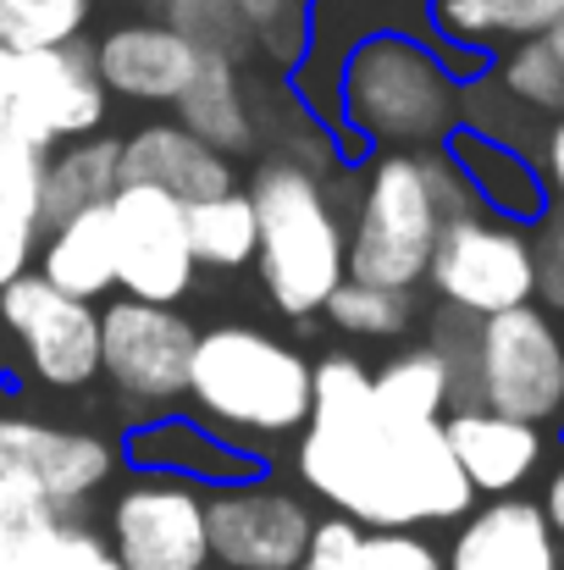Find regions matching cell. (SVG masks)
Listing matches in <instances>:
<instances>
[{"mask_svg": "<svg viewBox=\"0 0 564 570\" xmlns=\"http://www.w3.org/2000/svg\"><path fill=\"white\" fill-rule=\"evenodd\" d=\"M294 471L360 532L454 527L476 510V493L443 443V421L404 426L376 415L372 366L355 350L310 361V421L299 432Z\"/></svg>", "mask_w": 564, "mask_h": 570, "instance_id": "obj_1", "label": "cell"}, {"mask_svg": "<svg viewBox=\"0 0 564 570\" xmlns=\"http://www.w3.org/2000/svg\"><path fill=\"white\" fill-rule=\"evenodd\" d=\"M482 210L454 156L437 150H372L355 178L349 222V277L393 294L426 283L432 249L454 216Z\"/></svg>", "mask_w": 564, "mask_h": 570, "instance_id": "obj_2", "label": "cell"}, {"mask_svg": "<svg viewBox=\"0 0 564 570\" xmlns=\"http://www.w3.org/2000/svg\"><path fill=\"white\" fill-rule=\"evenodd\" d=\"M459 106L465 78L443 61L437 45L404 28H372L338 56V150L349 139L372 150H437L459 128Z\"/></svg>", "mask_w": 564, "mask_h": 570, "instance_id": "obj_3", "label": "cell"}, {"mask_svg": "<svg viewBox=\"0 0 564 570\" xmlns=\"http://www.w3.org/2000/svg\"><path fill=\"white\" fill-rule=\"evenodd\" d=\"M184 404L188 421L244 454L260 443H288L310 421V361L255 322L199 327Z\"/></svg>", "mask_w": 564, "mask_h": 570, "instance_id": "obj_4", "label": "cell"}, {"mask_svg": "<svg viewBox=\"0 0 564 570\" xmlns=\"http://www.w3.org/2000/svg\"><path fill=\"white\" fill-rule=\"evenodd\" d=\"M244 194L255 205V266L266 299L288 322L321 316L333 288L349 277V222L327 173L294 156H266Z\"/></svg>", "mask_w": 564, "mask_h": 570, "instance_id": "obj_5", "label": "cell"}, {"mask_svg": "<svg viewBox=\"0 0 564 570\" xmlns=\"http://www.w3.org/2000/svg\"><path fill=\"white\" fill-rule=\"evenodd\" d=\"M465 404H487L543 432L564 426V327L543 305L471 322Z\"/></svg>", "mask_w": 564, "mask_h": 570, "instance_id": "obj_6", "label": "cell"}, {"mask_svg": "<svg viewBox=\"0 0 564 570\" xmlns=\"http://www.w3.org/2000/svg\"><path fill=\"white\" fill-rule=\"evenodd\" d=\"M426 288L448 316L487 322L521 305H537V266H532V233L521 222L471 210L454 216L432 249Z\"/></svg>", "mask_w": 564, "mask_h": 570, "instance_id": "obj_7", "label": "cell"}, {"mask_svg": "<svg viewBox=\"0 0 564 570\" xmlns=\"http://www.w3.org/2000/svg\"><path fill=\"white\" fill-rule=\"evenodd\" d=\"M199 327L172 305H145L117 294L100 311V377L133 410L139 421L178 415L188 393V361H194Z\"/></svg>", "mask_w": 564, "mask_h": 570, "instance_id": "obj_8", "label": "cell"}, {"mask_svg": "<svg viewBox=\"0 0 564 570\" xmlns=\"http://www.w3.org/2000/svg\"><path fill=\"white\" fill-rule=\"evenodd\" d=\"M0 327L33 387L78 393L100 377V305L50 288L39 272L17 277L0 294Z\"/></svg>", "mask_w": 564, "mask_h": 570, "instance_id": "obj_9", "label": "cell"}, {"mask_svg": "<svg viewBox=\"0 0 564 570\" xmlns=\"http://www.w3.org/2000/svg\"><path fill=\"white\" fill-rule=\"evenodd\" d=\"M310 532L316 510L266 476L205 493V543L221 570H294L310 549Z\"/></svg>", "mask_w": 564, "mask_h": 570, "instance_id": "obj_10", "label": "cell"}, {"mask_svg": "<svg viewBox=\"0 0 564 570\" xmlns=\"http://www.w3.org/2000/svg\"><path fill=\"white\" fill-rule=\"evenodd\" d=\"M205 493L199 482L167 476V471H139L111 499V554L122 570H205Z\"/></svg>", "mask_w": 564, "mask_h": 570, "instance_id": "obj_11", "label": "cell"}, {"mask_svg": "<svg viewBox=\"0 0 564 570\" xmlns=\"http://www.w3.org/2000/svg\"><path fill=\"white\" fill-rule=\"evenodd\" d=\"M111 233H117V294L178 311L199 277L188 249L184 199L150 184H122L111 194Z\"/></svg>", "mask_w": 564, "mask_h": 570, "instance_id": "obj_12", "label": "cell"}, {"mask_svg": "<svg viewBox=\"0 0 564 570\" xmlns=\"http://www.w3.org/2000/svg\"><path fill=\"white\" fill-rule=\"evenodd\" d=\"M0 460L17 476H28V488L39 493V504L50 515H72L111 482L117 443L89 426H61V421H44L28 410H6L0 415Z\"/></svg>", "mask_w": 564, "mask_h": 570, "instance_id": "obj_13", "label": "cell"}, {"mask_svg": "<svg viewBox=\"0 0 564 570\" xmlns=\"http://www.w3.org/2000/svg\"><path fill=\"white\" fill-rule=\"evenodd\" d=\"M111 117V95L95 72L89 39L61 45V50H33L17 56V83H11V106L6 122L22 128L39 145H72V139H95Z\"/></svg>", "mask_w": 564, "mask_h": 570, "instance_id": "obj_14", "label": "cell"}, {"mask_svg": "<svg viewBox=\"0 0 564 570\" xmlns=\"http://www.w3.org/2000/svg\"><path fill=\"white\" fill-rule=\"evenodd\" d=\"M89 56H95V72L106 83L111 100H128V106H178L194 72H199V45L188 39L184 28H172L167 17H145V11H128L117 22H106L95 39H89Z\"/></svg>", "mask_w": 564, "mask_h": 570, "instance_id": "obj_15", "label": "cell"}, {"mask_svg": "<svg viewBox=\"0 0 564 570\" xmlns=\"http://www.w3.org/2000/svg\"><path fill=\"white\" fill-rule=\"evenodd\" d=\"M443 443L459 465V476L471 482L476 499H509L521 493L543 460H548V432L515 415H498L487 404H454L443 415Z\"/></svg>", "mask_w": 564, "mask_h": 570, "instance_id": "obj_16", "label": "cell"}, {"mask_svg": "<svg viewBox=\"0 0 564 570\" xmlns=\"http://www.w3.org/2000/svg\"><path fill=\"white\" fill-rule=\"evenodd\" d=\"M443 570H564V543L554 538L537 499L509 493L454 521Z\"/></svg>", "mask_w": 564, "mask_h": 570, "instance_id": "obj_17", "label": "cell"}, {"mask_svg": "<svg viewBox=\"0 0 564 570\" xmlns=\"http://www.w3.org/2000/svg\"><path fill=\"white\" fill-rule=\"evenodd\" d=\"M560 17L564 0H426V28L459 78L487 72L493 50L543 39Z\"/></svg>", "mask_w": 564, "mask_h": 570, "instance_id": "obj_18", "label": "cell"}, {"mask_svg": "<svg viewBox=\"0 0 564 570\" xmlns=\"http://www.w3.org/2000/svg\"><path fill=\"white\" fill-rule=\"evenodd\" d=\"M122 184H150V189H167L172 199H210V194L238 189V173L227 156H216L210 145H199L188 128H178L172 117L161 122H145L122 139V161H117Z\"/></svg>", "mask_w": 564, "mask_h": 570, "instance_id": "obj_19", "label": "cell"}, {"mask_svg": "<svg viewBox=\"0 0 564 570\" xmlns=\"http://www.w3.org/2000/svg\"><path fill=\"white\" fill-rule=\"evenodd\" d=\"M128 465L139 471H167V476H184L199 488H227V482H244V476H260V460L221 443L216 432H205L199 421L188 415H156V421H133L128 426Z\"/></svg>", "mask_w": 564, "mask_h": 570, "instance_id": "obj_20", "label": "cell"}, {"mask_svg": "<svg viewBox=\"0 0 564 570\" xmlns=\"http://www.w3.org/2000/svg\"><path fill=\"white\" fill-rule=\"evenodd\" d=\"M172 122L188 128L199 145H210V150L227 156V161L249 156V150L260 145V134H255V95H249L244 61L205 50L194 83H188L184 95H178V106H172Z\"/></svg>", "mask_w": 564, "mask_h": 570, "instance_id": "obj_21", "label": "cell"}, {"mask_svg": "<svg viewBox=\"0 0 564 570\" xmlns=\"http://www.w3.org/2000/svg\"><path fill=\"white\" fill-rule=\"evenodd\" d=\"M443 150L454 156L459 178L471 184L476 205L487 216H504V222H521L532 227L543 210H548V194H543V178L532 167V156L521 145H504V139H487L476 128H454L443 139Z\"/></svg>", "mask_w": 564, "mask_h": 570, "instance_id": "obj_22", "label": "cell"}, {"mask_svg": "<svg viewBox=\"0 0 564 570\" xmlns=\"http://www.w3.org/2000/svg\"><path fill=\"white\" fill-rule=\"evenodd\" d=\"M39 277L83 305L117 294V233H111V205L78 210L56 227L39 233Z\"/></svg>", "mask_w": 564, "mask_h": 570, "instance_id": "obj_23", "label": "cell"}, {"mask_svg": "<svg viewBox=\"0 0 564 570\" xmlns=\"http://www.w3.org/2000/svg\"><path fill=\"white\" fill-rule=\"evenodd\" d=\"M372 404L376 415H387V421L437 426L454 410V366H448V355L432 338L393 350L382 366H372Z\"/></svg>", "mask_w": 564, "mask_h": 570, "instance_id": "obj_24", "label": "cell"}, {"mask_svg": "<svg viewBox=\"0 0 564 570\" xmlns=\"http://www.w3.org/2000/svg\"><path fill=\"white\" fill-rule=\"evenodd\" d=\"M122 139H72V145H56L50 161H44V184H39V233L78 216V210H95V205H111V194L122 189Z\"/></svg>", "mask_w": 564, "mask_h": 570, "instance_id": "obj_25", "label": "cell"}, {"mask_svg": "<svg viewBox=\"0 0 564 570\" xmlns=\"http://www.w3.org/2000/svg\"><path fill=\"white\" fill-rule=\"evenodd\" d=\"M188 210V249L199 272H244L255 266V205L244 189L194 199Z\"/></svg>", "mask_w": 564, "mask_h": 570, "instance_id": "obj_26", "label": "cell"}, {"mask_svg": "<svg viewBox=\"0 0 564 570\" xmlns=\"http://www.w3.org/2000/svg\"><path fill=\"white\" fill-rule=\"evenodd\" d=\"M221 6L238 17L249 56H260L277 72H294L316 45V0H221Z\"/></svg>", "mask_w": 564, "mask_h": 570, "instance_id": "obj_27", "label": "cell"}, {"mask_svg": "<svg viewBox=\"0 0 564 570\" xmlns=\"http://www.w3.org/2000/svg\"><path fill=\"white\" fill-rule=\"evenodd\" d=\"M493 89L526 117H564V67L548 39H521L487 67Z\"/></svg>", "mask_w": 564, "mask_h": 570, "instance_id": "obj_28", "label": "cell"}, {"mask_svg": "<svg viewBox=\"0 0 564 570\" xmlns=\"http://www.w3.org/2000/svg\"><path fill=\"white\" fill-rule=\"evenodd\" d=\"M11 570H122L111 543L89 527H78L72 515H44L33 527L17 532V554Z\"/></svg>", "mask_w": 564, "mask_h": 570, "instance_id": "obj_29", "label": "cell"}, {"mask_svg": "<svg viewBox=\"0 0 564 570\" xmlns=\"http://www.w3.org/2000/svg\"><path fill=\"white\" fill-rule=\"evenodd\" d=\"M95 0H0V50L33 56L61 50L89 33Z\"/></svg>", "mask_w": 564, "mask_h": 570, "instance_id": "obj_30", "label": "cell"}, {"mask_svg": "<svg viewBox=\"0 0 564 570\" xmlns=\"http://www.w3.org/2000/svg\"><path fill=\"white\" fill-rule=\"evenodd\" d=\"M321 316H327L338 333H349V338L387 344V338H404V333L415 327V294H393V288L344 277V283L333 288V299L321 305Z\"/></svg>", "mask_w": 564, "mask_h": 570, "instance_id": "obj_31", "label": "cell"}, {"mask_svg": "<svg viewBox=\"0 0 564 570\" xmlns=\"http://www.w3.org/2000/svg\"><path fill=\"white\" fill-rule=\"evenodd\" d=\"M117 6H133V11H145V17H167L172 28H184L199 50L249 61V39H244L238 17H232L221 0H117Z\"/></svg>", "mask_w": 564, "mask_h": 570, "instance_id": "obj_32", "label": "cell"}, {"mask_svg": "<svg viewBox=\"0 0 564 570\" xmlns=\"http://www.w3.org/2000/svg\"><path fill=\"white\" fill-rule=\"evenodd\" d=\"M44 161H50V145L28 139L22 128H11V122L0 117V199H6V205H22V210L39 216Z\"/></svg>", "mask_w": 564, "mask_h": 570, "instance_id": "obj_33", "label": "cell"}, {"mask_svg": "<svg viewBox=\"0 0 564 570\" xmlns=\"http://www.w3.org/2000/svg\"><path fill=\"white\" fill-rule=\"evenodd\" d=\"M532 266H537V305L564 316V205H548L532 227Z\"/></svg>", "mask_w": 564, "mask_h": 570, "instance_id": "obj_34", "label": "cell"}, {"mask_svg": "<svg viewBox=\"0 0 564 570\" xmlns=\"http://www.w3.org/2000/svg\"><path fill=\"white\" fill-rule=\"evenodd\" d=\"M360 570H443V554L420 532H366Z\"/></svg>", "mask_w": 564, "mask_h": 570, "instance_id": "obj_35", "label": "cell"}, {"mask_svg": "<svg viewBox=\"0 0 564 570\" xmlns=\"http://www.w3.org/2000/svg\"><path fill=\"white\" fill-rule=\"evenodd\" d=\"M33 255H39V216L0 199V294H6L17 277L33 272Z\"/></svg>", "mask_w": 564, "mask_h": 570, "instance_id": "obj_36", "label": "cell"}, {"mask_svg": "<svg viewBox=\"0 0 564 570\" xmlns=\"http://www.w3.org/2000/svg\"><path fill=\"white\" fill-rule=\"evenodd\" d=\"M360 543H366V532L355 521L327 515V521H316L310 549H305V560L294 570H360Z\"/></svg>", "mask_w": 564, "mask_h": 570, "instance_id": "obj_37", "label": "cell"}, {"mask_svg": "<svg viewBox=\"0 0 564 570\" xmlns=\"http://www.w3.org/2000/svg\"><path fill=\"white\" fill-rule=\"evenodd\" d=\"M537 178H543V194L548 205H564V117H548V128L537 134V145L526 150Z\"/></svg>", "mask_w": 564, "mask_h": 570, "instance_id": "obj_38", "label": "cell"}, {"mask_svg": "<svg viewBox=\"0 0 564 570\" xmlns=\"http://www.w3.org/2000/svg\"><path fill=\"white\" fill-rule=\"evenodd\" d=\"M50 510L39 504V493L28 488V476H17L6 460H0V527H33V521H44Z\"/></svg>", "mask_w": 564, "mask_h": 570, "instance_id": "obj_39", "label": "cell"}, {"mask_svg": "<svg viewBox=\"0 0 564 570\" xmlns=\"http://www.w3.org/2000/svg\"><path fill=\"white\" fill-rule=\"evenodd\" d=\"M543 515H548V527H554V538L564 543V460L554 465V476H548V488H543Z\"/></svg>", "mask_w": 564, "mask_h": 570, "instance_id": "obj_40", "label": "cell"}, {"mask_svg": "<svg viewBox=\"0 0 564 570\" xmlns=\"http://www.w3.org/2000/svg\"><path fill=\"white\" fill-rule=\"evenodd\" d=\"M11 83H17V56L0 50V117H6V106H11Z\"/></svg>", "mask_w": 564, "mask_h": 570, "instance_id": "obj_41", "label": "cell"}, {"mask_svg": "<svg viewBox=\"0 0 564 570\" xmlns=\"http://www.w3.org/2000/svg\"><path fill=\"white\" fill-rule=\"evenodd\" d=\"M11 554H17V527H0V570H11Z\"/></svg>", "mask_w": 564, "mask_h": 570, "instance_id": "obj_42", "label": "cell"}, {"mask_svg": "<svg viewBox=\"0 0 564 570\" xmlns=\"http://www.w3.org/2000/svg\"><path fill=\"white\" fill-rule=\"evenodd\" d=\"M543 39H548V50L560 56V67H564V17L554 22V28H548V33H543Z\"/></svg>", "mask_w": 564, "mask_h": 570, "instance_id": "obj_43", "label": "cell"}]
</instances>
